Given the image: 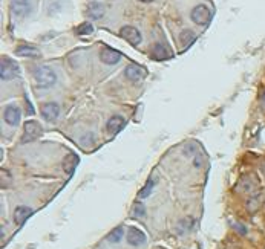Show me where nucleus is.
<instances>
[{"mask_svg": "<svg viewBox=\"0 0 265 249\" xmlns=\"http://www.w3.org/2000/svg\"><path fill=\"white\" fill-rule=\"evenodd\" d=\"M264 200H265V196L261 194V193H256L255 196H250V199H249V202H247V210H249L250 213H256V211L261 208V206H262Z\"/></svg>", "mask_w": 265, "mask_h": 249, "instance_id": "obj_15", "label": "nucleus"}, {"mask_svg": "<svg viewBox=\"0 0 265 249\" xmlns=\"http://www.w3.org/2000/svg\"><path fill=\"white\" fill-rule=\"evenodd\" d=\"M152 55L156 58V60H167L172 57V52L169 48H166L164 45H161V43H156L153 48H152Z\"/></svg>", "mask_w": 265, "mask_h": 249, "instance_id": "obj_16", "label": "nucleus"}, {"mask_svg": "<svg viewBox=\"0 0 265 249\" xmlns=\"http://www.w3.org/2000/svg\"><path fill=\"white\" fill-rule=\"evenodd\" d=\"M126 240L131 246H138V245H142L146 242V236L141 230L135 226H131L128 230V234H126Z\"/></svg>", "mask_w": 265, "mask_h": 249, "instance_id": "obj_8", "label": "nucleus"}, {"mask_svg": "<svg viewBox=\"0 0 265 249\" xmlns=\"http://www.w3.org/2000/svg\"><path fill=\"white\" fill-rule=\"evenodd\" d=\"M125 126H126V121H125V118H123V116H120V115H117V116H112V118L108 121V126H106V129H108V132H109V133L115 135V133H118V132L123 130V129H125Z\"/></svg>", "mask_w": 265, "mask_h": 249, "instance_id": "obj_11", "label": "nucleus"}, {"mask_svg": "<svg viewBox=\"0 0 265 249\" xmlns=\"http://www.w3.org/2000/svg\"><path fill=\"white\" fill-rule=\"evenodd\" d=\"M261 107H262V110L265 112V92L261 95Z\"/></svg>", "mask_w": 265, "mask_h": 249, "instance_id": "obj_26", "label": "nucleus"}, {"mask_svg": "<svg viewBox=\"0 0 265 249\" xmlns=\"http://www.w3.org/2000/svg\"><path fill=\"white\" fill-rule=\"evenodd\" d=\"M235 228H238V231H239V234H242V236H244V234H247V230H246V226H242V225H239V223H238V225H235Z\"/></svg>", "mask_w": 265, "mask_h": 249, "instance_id": "obj_25", "label": "nucleus"}, {"mask_svg": "<svg viewBox=\"0 0 265 249\" xmlns=\"http://www.w3.org/2000/svg\"><path fill=\"white\" fill-rule=\"evenodd\" d=\"M20 116H22V110H20L17 106H6L5 109V113H3V118L5 121L9 124V126H17L18 121H20Z\"/></svg>", "mask_w": 265, "mask_h": 249, "instance_id": "obj_10", "label": "nucleus"}, {"mask_svg": "<svg viewBox=\"0 0 265 249\" xmlns=\"http://www.w3.org/2000/svg\"><path fill=\"white\" fill-rule=\"evenodd\" d=\"M103 14H105V6L101 5V3L94 2V3L89 5V8H88V15H89L92 20L101 18V17H103Z\"/></svg>", "mask_w": 265, "mask_h": 249, "instance_id": "obj_18", "label": "nucleus"}, {"mask_svg": "<svg viewBox=\"0 0 265 249\" xmlns=\"http://www.w3.org/2000/svg\"><path fill=\"white\" fill-rule=\"evenodd\" d=\"M32 75H34L35 84L38 87H43V89L54 86L55 81H57L55 72L51 68H48V66H38V68H35L34 72H32Z\"/></svg>", "mask_w": 265, "mask_h": 249, "instance_id": "obj_1", "label": "nucleus"}, {"mask_svg": "<svg viewBox=\"0 0 265 249\" xmlns=\"http://www.w3.org/2000/svg\"><path fill=\"white\" fill-rule=\"evenodd\" d=\"M262 173H264V174H265V164H264V165H262Z\"/></svg>", "mask_w": 265, "mask_h": 249, "instance_id": "obj_28", "label": "nucleus"}, {"mask_svg": "<svg viewBox=\"0 0 265 249\" xmlns=\"http://www.w3.org/2000/svg\"><path fill=\"white\" fill-rule=\"evenodd\" d=\"M125 75L131 81H139V80H142L146 77V71L142 69L141 66H138V65H131V66L126 68Z\"/></svg>", "mask_w": 265, "mask_h": 249, "instance_id": "obj_12", "label": "nucleus"}, {"mask_svg": "<svg viewBox=\"0 0 265 249\" xmlns=\"http://www.w3.org/2000/svg\"><path fill=\"white\" fill-rule=\"evenodd\" d=\"M100 60L106 65H117L121 60V54L112 48H103L100 52Z\"/></svg>", "mask_w": 265, "mask_h": 249, "instance_id": "obj_9", "label": "nucleus"}, {"mask_svg": "<svg viewBox=\"0 0 265 249\" xmlns=\"http://www.w3.org/2000/svg\"><path fill=\"white\" fill-rule=\"evenodd\" d=\"M123 236H125V230L123 228H115V230L108 236V240L111 242V243H118L121 239H123Z\"/></svg>", "mask_w": 265, "mask_h": 249, "instance_id": "obj_21", "label": "nucleus"}, {"mask_svg": "<svg viewBox=\"0 0 265 249\" xmlns=\"http://www.w3.org/2000/svg\"><path fill=\"white\" fill-rule=\"evenodd\" d=\"M192 20L195 23L198 25H207L210 22V18H212V12L210 9L206 6V5H198L192 9V14H190Z\"/></svg>", "mask_w": 265, "mask_h": 249, "instance_id": "obj_6", "label": "nucleus"}, {"mask_svg": "<svg viewBox=\"0 0 265 249\" xmlns=\"http://www.w3.org/2000/svg\"><path fill=\"white\" fill-rule=\"evenodd\" d=\"M15 54L20 55V57H40V51L34 46H29V45H22V46H18L15 49Z\"/></svg>", "mask_w": 265, "mask_h": 249, "instance_id": "obj_17", "label": "nucleus"}, {"mask_svg": "<svg viewBox=\"0 0 265 249\" xmlns=\"http://www.w3.org/2000/svg\"><path fill=\"white\" fill-rule=\"evenodd\" d=\"M31 214H32V210L29 208V206H17L14 211V222L17 225H23Z\"/></svg>", "mask_w": 265, "mask_h": 249, "instance_id": "obj_14", "label": "nucleus"}, {"mask_svg": "<svg viewBox=\"0 0 265 249\" xmlns=\"http://www.w3.org/2000/svg\"><path fill=\"white\" fill-rule=\"evenodd\" d=\"M152 188H153V180H147V183H146L144 186H142V190L139 191V197H141V199L147 197V196L150 194Z\"/></svg>", "mask_w": 265, "mask_h": 249, "instance_id": "obj_23", "label": "nucleus"}, {"mask_svg": "<svg viewBox=\"0 0 265 249\" xmlns=\"http://www.w3.org/2000/svg\"><path fill=\"white\" fill-rule=\"evenodd\" d=\"M239 191L241 193H246L250 196H255L256 193H259V180L255 174H249L246 177H242L239 182Z\"/></svg>", "mask_w": 265, "mask_h": 249, "instance_id": "obj_3", "label": "nucleus"}, {"mask_svg": "<svg viewBox=\"0 0 265 249\" xmlns=\"http://www.w3.org/2000/svg\"><path fill=\"white\" fill-rule=\"evenodd\" d=\"M195 34L192 32V31H182L181 32V35H179V41H181V45L182 46H190L192 43H193V41H195Z\"/></svg>", "mask_w": 265, "mask_h": 249, "instance_id": "obj_20", "label": "nucleus"}, {"mask_svg": "<svg viewBox=\"0 0 265 249\" xmlns=\"http://www.w3.org/2000/svg\"><path fill=\"white\" fill-rule=\"evenodd\" d=\"M120 35L123 37L126 41H129L131 45H139L141 43V34L136 28L133 26H123L120 31Z\"/></svg>", "mask_w": 265, "mask_h": 249, "instance_id": "obj_7", "label": "nucleus"}, {"mask_svg": "<svg viewBox=\"0 0 265 249\" xmlns=\"http://www.w3.org/2000/svg\"><path fill=\"white\" fill-rule=\"evenodd\" d=\"M60 113V107L58 104H55V102H46V104H43L42 107V115L45 119L48 121H54Z\"/></svg>", "mask_w": 265, "mask_h": 249, "instance_id": "obj_13", "label": "nucleus"}, {"mask_svg": "<svg viewBox=\"0 0 265 249\" xmlns=\"http://www.w3.org/2000/svg\"><path fill=\"white\" fill-rule=\"evenodd\" d=\"M40 135H42V127L37 121H28L23 127V136H22V142H32L35 141Z\"/></svg>", "mask_w": 265, "mask_h": 249, "instance_id": "obj_5", "label": "nucleus"}, {"mask_svg": "<svg viewBox=\"0 0 265 249\" xmlns=\"http://www.w3.org/2000/svg\"><path fill=\"white\" fill-rule=\"evenodd\" d=\"M144 214H146V208H144V205L138 202V203L133 206V216H135V217H142Z\"/></svg>", "mask_w": 265, "mask_h": 249, "instance_id": "obj_24", "label": "nucleus"}, {"mask_svg": "<svg viewBox=\"0 0 265 249\" xmlns=\"http://www.w3.org/2000/svg\"><path fill=\"white\" fill-rule=\"evenodd\" d=\"M18 74V66L14 60L9 57H2V63H0V78L2 81H9Z\"/></svg>", "mask_w": 265, "mask_h": 249, "instance_id": "obj_2", "label": "nucleus"}, {"mask_svg": "<svg viewBox=\"0 0 265 249\" xmlns=\"http://www.w3.org/2000/svg\"><path fill=\"white\" fill-rule=\"evenodd\" d=\"M139 2H144V3H149V2H152V0H139Z\"/></svg>", "mask_w": 265, "mask_h": 249, "instance_id": "obj_27", "label": "nucleus"}, {"mask_svg": "<svg viewBox=\"0 0 265 249\" xmlns=\"http://www.w3.org/2000/svg\"><path fill=\"white\" fill-rule=\"evenodd\" d=\"M77 164H78V158L74 155V153H69L66 158H65V162H63V167L68 173H72L74 168L77 167Z\"/></svg>", "mask_w": 265, "mask_h": 249, "instance_id": "obj_19", "label": "nucleus"}, {"mask_svg": "<svg viewBox=\"0 0 265 249\" xmlns=\"http://www.w3.org/2000/svg\"><path fill=\"white\" fill-rule=\"evenodd\" d=\"M75 32H77L78 35H89V34L94 32V26H92L89 22H85V23H81V25L75 29Z\"/></svg>", "mask_w": 265, "mask_h": 249, "instance_id": "obj_22", "label": "nucleus"}, {"mask_svg": "<svg viewBox=\"0 0 265 249\" xmlns=\"http://www.w3.org/2000/svg\"><path fill=\"white\" fill-rule=\"evenodd\" d=\"M9 11L14 18H25L31 11L29 0H12Z\"/></svg>", "mask_w": 265, "mask_h": 249, "instance_id": "obj_4", "label": "nucleus"}]
</instances>
